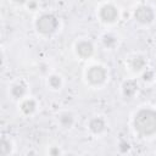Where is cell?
<instances>
[{
    "instance_id": "1",
    "label": "cell",
    "mask_w": 156,
    "mask_h": 156,
    "mask_svg": "<svg viewBox=\"0 0 156 156\" xmlns=\"http://www.w3.org/2000/svg\"><path fill=\"white\" fill-rule=\"evenodd\" d=\"M133 130L140 138H151L156 134V110L151 106L140 107L133 116Z\"/></svg>"
},
{
    "instance_id": "2",
    "label": "cell",
    "mask_w": 156,
    "mask_h": 156,
    "mask_svg": "<svg viewBox=\"0 0 156 156\" xmlns=\"http://www.w3.org/2000/svg\"><path fill=\"white\" fill-rule=\"evenodd\" d=\"M34 28L40 37L49 38L60 28V20L51 12H41L34 20Z\"/></svg>"
},
{
    "instance_id": "3",
    "label": "cell",
    "mask_w": 156,
    "mask_h": 156,
    "mask_svg": "<svg viewBox=\"0 0 156 156\" xmlns=\"http://www.w3.org/2000/svg\"><path fill=\"white\" fill-rule=\"evenodd\" d=\"M84 80L87 85L90 88L98 89L106 84L108 80V71L104 65L94 63L85 68L84 71Z\"/></svg>"
},
{
    "instance_id": "4",
    "label": "cell",
    "mask_w": 156,
    "mask_h": 156,
    "mask_svg": "<svg viewBox=\"0 0 156 156\" xmlns=\"http://www.w3.org/2000/svg\"><path fill=\"white\" fill-rule=\"evenodd\" d=\"M96 17L102 24L112 26L119 21L121 12L118 6H116L113 2H104L99 6L96 11Z\"/></svg>"
},
{
    "instance_id": "5",
    "label": "cell",
    "mask_w": 156,
    "mask_h": 156,
    "mask_svg": "<svg viewBox=\"0 0 156 156\" xmlns=\"http://www.w3.org/2000/svg\"><path fill=\"white\" fill-rule=\"evenodd\" d=\"M133 18L139 24L149 26L156 20V11L150 5L140 4L133 10Z\"/></svg>"
},
{
    "instance_id": "6",
    "label": "cell",
    "mask_w": 156,
    "mask_h": 156,
    "mask_svg": "<svg viewBox=\"0 0 156 156\" xmlns=\"http://www.w3.org/2000/svg\"><path fill=\"white\" fill-rule=\"evenodd\" d=\"M126 67L133 74H141V72L147 68V58L143 54L134 52L126 57Z\"/></svg>"
},
{
    "instance_id": "7",
    "label": "cell",
    "mask_w": 156,
    "mask_h": 156,
    "mask_svg": "<svg viewBox=\"0 0 156 156\" xmlns=\"http://www.w3.org/2000/svg\"><path fill=\"white\" fill-rule=\"evenodd\" d=\"M94 44L87 39H79L74 44V54L79 60H88L94 55Z\"/></svg>"
},
{
    "instance_id": "8",
    "label": "cell",
    "mask_w": 156,
    "mask_h": 156,
    "mask_svg": "<svg viewBox=\"0 0 156 156\" xmlns=\"http://www.w3.org/2000/svg\"><path fill=\"white\" fill-rule=\"evenodd\" d=\"M87 128L93 135H101L107 128V121L102 116H93L88 119Z\"/></svg>"
},
{
    "instance_id": "9",
    "label": "cell",
    "mask_w": 156,
    "mask_h": 156,
    "mask_svg": "<svg viewBox=\"0 0 156 156\" xmlns=\"http://www.w3.org/2000/svg\"><path fill=\"white\" fill-rule=\"evenodd\" d=\"M18 110H20V112H21L23 116L30 117V116H33V115L37 112V110H38V101H37L34 98L27 95L26 98H23L22 100L18 101Z\"/></svg>"
},
{
    "instance_id": "10",
    "label": "cell",
    "mask_w": 156,
    "mask_h": 156,
    "mask_svg": "<svg viewBox=\"0 0 156 156\" xmlns=\"http://www.w3.org/2000/svg\"><path fill=\"white\" fill-rule=\"evenodd\" d=\"M9 95L12 100L20 101L28 95V85L23 80H16L9 87Z\"/></svg>"
},
{
    "instance_id": "11",
    "label": "cell",
    "mask_w": 156,
    "mask_h": 156,
    "mask_svg": "<svg viewBox=\"0 0 156 156\" xmlns=\"http://www.w3.org/2000/svg\"><path fill=\"white\" fill-rule=\"evenodd\" d=\"M138 82L136 79L134 78H128L126 79L123 83H122V87H121V91H122V95L127 99H133L135 96V94L138 93Z\"/></svg>"
},
{
    "instance_id": "12",
    "label": "cell",
    "mask_w": 156,
    "mask_h": 156,
    "mask_svg": "<svg viewBox=\"0 0 156 156\" xmlns=\"http://www.w3.org/2000/svg\"><path fill=\"white\" fill-rule=\"evenodd\" d=\"M76 123V116L71 111H62L57 115V124L62 129H71Z\"/></svg>"
},
{
    "instance_id": "13",
    "label": "cell",
    "mask_w": 156,
    "mask_h": 156,
    "mask_svg": "<svg viewBox=\"0 0 156 156\" xmlns=\"http://www.w3.org/2000/svg\"><path fill=\"white\" fill-rule=\"evenodd\" d=\"M46 85L50 90L58 91L63 87V77L58 73H50L46 77Z\"/></svg>"
},
{
    "instance_id": "14",
    "label": "cell",
    "mask_w": 156,
    "mask_h": 156,
    "mask_svg": "<svg viewBox=\"0 0 156 156\" xmlns=\"http://www.w3.org/2000/svg\"><path fill=\"white\" fill-rule=\"evenodd\" d=\"M118 35H116L113 32H106L101 35V44L108 50H113L118 45Z\"/></svg>"
},
{
    "instance_id": "15",
    "label": "cell",
    "mask_w": 156,
    "mask_h": 156,
    "mask_svg": "<svg viewBox=\"0 0 156 156\" xmlns=\"http://www.w3.org/2000/svg\"><path fill=\"white\" fill-rule=\"evenodd\" d=\"M13 141L10 139V138H2L1 139V146H0V150H1V155L2 156H9V155H12L13 154Z\"/></svg>"
},
{
    "instance_id": "16",
    "label": "cell",
    "mask_w": 156,
    "mask_h": 156,
    "mask_svg": "<svg viewBox=\"0 0 156 156\" xmlns=\"http://www.w3.org/2000/svg\"><path fill=\"white\" fill-rule=\"evenodd\" d=\"M140 77H141V80H143L144 83H146V84L154 83L155 79H156V74H155V72H154L152 69H150V68L144 69V71L141 72Z\"/></svg>"
},
{
    "instance_id": "17",
    "label": "cell",
    "mask_w": 156,
    "mask_h": 156,
    "mask_svg": "<svg viewBox=\"0 0 156 156\" xmlns=\"http://www.w3.org/2000/svg\"><path fill=\"white\" fill-rule=\"evenodd\" d=\"M26 7L29 11H37L39 9V2L37 0H28L27 4H26Z\"/></svg>"
},
{
    "instance_id": "18",
    "label": "cell",
    "mask_w": 156,
    "mask_h": 156,
    "mask_svg": "<svg viewBox=\"0 0 156 156\" xmlns=\"http://www.w3.org/2000/svg\"><path fill=\"white\" fill-rule=\"evenodd\" d=\"M48 154H50V155H61V154H63V151H61L57 146H51V147L49 149Z\"/></svg>"
},
{
    "instance_id": "19",
    "label": "cell",
    "mask_w": 156,
    "mask_h": 156,
    "mask_svg": "<svg viewBox=\"0 0 156 156\" xmlns=\"http://www.w3.org/2000/svg\"><path fill=\"white\" fill-rule=\"evenodd\" d=\"M27 1L28 0H11V2H13V4L18 5V6H26Z\"/></svg>"
}]
</instances>
